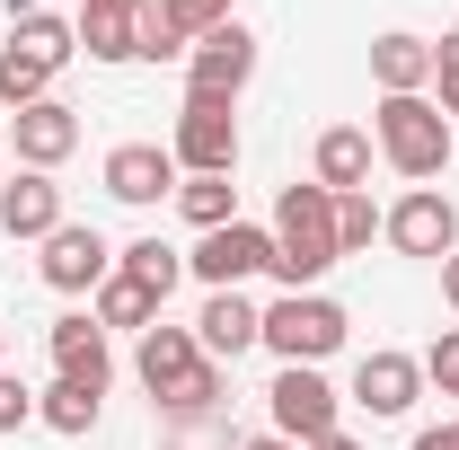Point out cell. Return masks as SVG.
I'll use <instances>...</instances> for the list:
<instances>
[{"mask_svg":"<svg viewBox=\"0 0 459 450\" xmlns=\"http://www.w3.org/2000/svg\"><path fill=\"white\" fill-rule=\"evenodd\" d=\"M371 151H380L406 186H433V177L451 169V151H459V124L433 107V98H380V107H371Z\"/></svg>","mask_w":459,"mask_h":450,"instance_id":"7a4b0ae2","label":"cell"},{"mask_svg":"<svg viewBox=\"0 0 459 450\" xmlns=\"http://www.w3.org/2000/svg\"><path fill=\"white\" fill-rule=\"evenodd\" d=\"M9 18H18V36L9 45H27V54H45L62 71V62L80 54V36H71V18H54V9H36V0H9Z\"/></svg>","mask_w":459,"mask_h":450,"instance_id":"7402d4cb","label":"cell"},{"mask_svg":"<svg viewBox=\"0 0 459 450\" xmlns=\"http://www.w3.org/2000/svg\"><path fill=\"white\" fill-rule=\"evenodd\" d=\"M195 344H204V362H238L247 344H265V309L247 291H212L204 318H195Z\"/></svg>","mask_w":459,"mask_h":450,"instance_id":"e0dca14e","label":"cell"},{"mask_svg":"<svg viewBox=\"0 0 459 450\" xmlns=\"http://www.w3.org/2000/svg\"><path fill=\"white\" fill-rule=\"evenodd\" d=\"M247 450H300V442H283V433H256V442H247Z\"/></svg>","mask_w":459,"mask_h":450,"instance_id":"836d02e7","label":"cell"},{"mask_svg":"<svg viewBox=\"0 0 459 450\" xmlns=\"http://www.w3.org/2000/svg\"><path fill=\"white\" fill-rule=\"evenodd\" d=\"M344 336H353V318H344V300H327V291H283L265 309V353L274 362H327Z\"/></svg>","mask_w":459,"mask_h":450,"instance_id":"277c9868","label":"cell"},{"mask_svg":"<svg viewBox=\"0 0 459 450\" xmlns=\"http://www.w3.org/2000/svg\"><path fill=\"white\" fill-rule=\"evenodd\" d=\"M415 397H424V362H415V353L380 344V353H362V362H353V406H362L371 424H398Z\"/></svg>","mask_w":459,"mask_h":450,"instance_id":"30bf717a","label":"cell"},{"mask_svg":"<svg viewBox=\"0 0 459 450\" xmlns=\"http://www.w3.org/2000/svg\"><path fill=\"white\" fill-rule=\"evenodd\" d=\"M169 160L186 177H230L238 169V115H230V98H186V107H177Z\"/></svg>","mask_w":459,"mask_h":450,"instance_id":"8992f818","label":"cell"},{"mask_svg":"<svg viewBox=\"0 0 459 450\" xmlns=\"http://www.w3.org/2000/svg\"><path fill=\"white\" fill-rule=\"evenodd\" d=\"M169 18L186 27V36H212V27H230V18H238V0H169Z\"/></svg>","mask_w":459,"mask_h":450,"instance_id":"f1b7e54d","label":"cell"},{"mask_svg":"<svg viewBox=\"0 0 459 450\" xmlns=\"http://www.w3.org/2000/svg\"><path fill=\"white\" fill-rule=\"evenodd\" d=\"M265 415H274V433L283 442H327L336 433V389H327V371L318 362H283L274 371V389H265Z\"/></svg>","mask_w":459,"mask_h":450,"instance_id":"52a82bcc","label":"cell"},{"mask_svg":"<svg viewBox=\"0 0 459 450\" xmlns=\"http://www.w3.org/2000/svg\"><path fill=\"white\" fill-rule=\"evenodd\" d=\"M344 265L336 247V195L309 177V186H283L274 195V265L265 274L283 282V291H318V282Z\"/></svg>","mask_w":459,"mask_h":450,"instance_id":"6da1fadb","label":"cell"},{"mask_svg":"<svg viewBox=\"0 0 459 450\" xmlns=\"http://www.w3.org/2000/svg\"><path fill=\"white\" fill-rule=\"evenodd\" d=\"M371 80H380V98H433V36H371Z\"/></svg>","mask_w":459,"mask_h":450,"instance_id":"ac0fdd59","label":"cell"},{"mask_svg":"<svg viewBox=\"0 0 459 450\" xmlns=\"http://www.w3.org/2000/svg\"><path fill=\"white\" fill-rule=\"evenodd\" d=\"M45 344H54V380H80V389H98V397H107V380H115V353H107V327H98L89 309L54 318V327H45Z\"/></svg>","mask_w":459,"mask_h":450,"instance_id":"4fadbf2b","label":"cell"},{"mask_svg":"<svg viewBox=\"0 0 459 450\" xmlns=\"http://www.w3.org/2000/svg\"><path fill=\"white\" fill-rule=\"evenodd\" d=\"M177 212L195 229H230L238 221V186H230V177H186V186H177Z\"/></svg>","mask_w":459,"mask_h":450,"instance_id":"d4e9b609","label":"cell"},{"mask_svg":"<svg viewBox=\"0 0 459 450\" xmlns=\"http://www.w3.org/2000/svg\"><path fill=\"white\" fill-rule=\"evenodd\" d=\"M0 229H9V238H36V247H45V238L62 229V186H54L45 169L0 177Z\"/></svg>","mask_w":459,"mask_h":450,"instance_id":"2e32d148","label":"cell"},{"mask_svg":"<svg viewBox=\"0 0 459 450\" xmlns=\"http://www.w3.org/2000/svg\"><path fill=\"white\" fill-rule=\"evenodd\" d=\"M115 274H124V282H142V291L169 309V291L186 282V256H177L169 238H133V247H115Z\"/></svg>","mask_w":459,"mask_h":450,"instance_id":"ffe728a7","label":"cell"},{"mask_svg":"<svg viewBox=\"0 0 459 450\" xmlns=\"http://www.w3.org/2000/svg\"><path fill=\"white\" fill-rule=\"evenodd\" d=\"M89 318H98L107 336H151V327H160V300H151L142 282L107 274V282H98V309H89Z\"/></svg>","mask_w":459,"mask_h":450,"instance_id":"44dd1931","label":"cell"},{"mask_svg":"<svg viewBox=\"0 0 459 450\" xmlns=\"http://www.w3.org/2000/svg\"><path fill=\"white\" fill-rule=\"evenodd\" d=\"M433 89H442L433 107H459V27L442 36V45H433Z\"/></svg>","mask_w":459,"mask_h":450,"instance_id":"4dcf8cb0","label":"cell"},{"mask_svg":"<svg viewBox=\"0 0 459 450\" xmlns=\"http://www.w3.org/2000/svg\"><path fill=\"white\" fill-rule=\"evenodd\" d=\"M406 450H459V424H424V433H415Z\"/></svg>","mask_w":459,"mask_h":450,"instance_id":"1f68e13d","label":"cell"},{"mask_svg":"<svg viewBox=\"0 0 459 450\" xmlns=\"http://www.w3.org/2000/svg\"><path fill=\"white\" fill-rule=\"evenodd\" d=\"M0 371H9V327H0Z\"/></svg>","mask_w":459,"mask_h":450,"instance_id":"d590c367","label":"cell"},{"mask_svg":"<svg viewBox=\"0 0 459 450\" xmlns=\"http://www.w3.org/2000/svg\"><path fill=\"white\" fill-rule=\"evenodd\" d=\"M380 238V212H371V195H336V247L344 256H362Z\"/></svg>","mask_w":459,"mask_h":450,"instance_id":"4316f807","label":"cell"},{"mask_svg":"<svg viewBox=\"0 0 459 450\" xmlns=\"http://www.w3.org/2000/svg\"><path fill=\"white\" fill-rule=\"evenodd\" d=\"M98 406H107L98 389H80V380H54V389L36 397V424H45V433H62V442H80V433L98 424Z\"/></svg>","mask_w":459,"mask_h":450,"instance_id":"603a6c76","label":"cell"},{"mask_svg":"<svg viewBox=\"0 0 459 450\" xmlns=\"http://www.w3.org/2000/svg\"><path fill=\"white\" fill-rule=\"evenodd\" d=\"M133 371H142V389L160 397L169 415H212V397H221V362H204L195 327H169V318L142 336Z\"/></svg>","mask_w":459,"mask_h":450,"instance_id":"3957f363","label":"cell"},{"mask_svg":"<svg viewBox=\"0 0 459 450\" xmlns=\"http://www.w3.org/2000/svg\"><path fill=\"white\" fill-rule=\"evenodd\" d=\"M151 9V0H142ZM142 9L133 0H80L71 9V36L89 62H142Z\"/></svg>","mask_w":459,"mask_h":450,"instance_id":"5bb4252c","label":"cell"},{"mask_svg":"<svg viewBox=\"0 0 459 450\" xmlns=\"http://www.w3.org/2000/svg\"><path fill=\"white\" fill-rule=\"evenodd\" d=\"M36 98H54V62L27 54V45H0V107H36Z\"/></svg>","mask_w":459,"mask_h":450,"instance_id":"cb8c5ba5","label":"cell"},{"mask_svg":"<svg viewBox=\"0 0 459 450\" xmlns=\"http://www.w3.org/2000/svg\"><path fill=\"white\" fill-rule=\"evenodd\" d=\"M380 238H389L398 256H424V265H442V256H459V203L442 195V186H406L398 203L380 212Z\"/></svg>","mask_w":459,"mask_h":450,"instance_id":"5b68a950","label":"cell"},{"mask_svg":"<svg viewBox=\"0 0 459 450\" xmlns=\"http://www.w3.org/2000/svg\"><path fill=\"white\" fill-rule=\"evenodd\" d=\"M371 160H380V151H371L362 124H327L318 151H309V177H318L327 195H362V186H371Z\"/></svg>","mask_w":459,"mask_h":450,"instance_id":"d6986e66","label":"cell"},{"mask_svg":"<svg viewBox=\"0 0 459 450\" xmlns=\"http://www.w3.org/2000/svg\"><path fill=\"white\" fill-rule=\"evenodd\" d=\"M36 274L54 282L62 300H80V291H98V282L115 274V247H107L89 221H62L54 238H45V256H36Z\"/></svg>","mask_w":459,"mask_h":450,"instance_id":"8fae6325","label":"cell"},{"mask_svg":"<svg viewBox=\"0 0 459 450\" xmlns=\"http://www.w3.org/2000/svg\"><path fill=\"white\" fill-rule=\"evenodd\" d=\"M424 380H433L442 397H459V327H442V336H433V353H424Z\"/></svg>","mask_w":459,"mask_h":450,"instance_id":"f546056e","label":"cell"},{"mask_svg":"<svg viewBox=\"0 0 459 450\" xmlns=\"http://www.w3.org/2000/svg\"><path fill=\"white\" fill-rule=\"evenodd\" d=\"M256 80V36L230 18L212 36H195V54H186V98H230L238 107V89Z\"/></svg>","mask_w":459,"mask_h":450,"instance_id":"9c48e42d","label":"cell"},{"mask_svg":"<svg viewBox=\"0 0 459 450\" xmlns=\"http://www.w3.org/2000/svg\"><path fill=\"white\" fill-rule=\"evenodd\" d=\"M27 424H36V389H27L18 371H0V442H9V433H27Z\"/></svg>","mask_w":459,"mask_h":450,"instance_id":"83f0119b","label":"cell"},{"mask_svg":"<svg viewBox=\"0 0 459 450\" xmlns=\"http://www.w3.org/2000/svg\"><path fill=\"white\" fill-rule=\"evenodd\" d=\"M177 186H186V169H177L160 142H115V151H107V195H115V203L151 212V203H169Z\"/></svg>","mask_w":459,"mask_h":450,"instance_id":"7c38bea8","label":"cell"},{"mask_svg":"<svg viewBox=\"0 0 459 450\" xmlns=\"http://www.w3.org/2000/svg\"><path fill=\"white\" fill-rule=\"evenodd\" d=\"M309 450H362V442H353V433H327V442H309Z\"/></svg>","mask_w":459,"mask_h":450,"instance_id":"e575fe53","label":"cell"},{"mask_svg":"<svg viewBox=\"0 0 459 450\" xmlns=\"http://www.w3.org/2000/svg\"><path fill=\"white\" fill-rule=\"evenodd\" d=\"M9 142H18V160H27V169H45V177H54L62 160L80 151V115L62 107V98H36V107H18V115H9Z\"/></svg>","mask_w":459,"mask_h":450,"instance_id":"9a60e30c","label":"cell"},{"mask_svg":"<svg viewBox=\"0 0 459 450\" xmlns=\"http://www.w3.org/2000/svg\"><path fill=\"white\" fill-rule=\"evenodd\" d=\"M71 9H80V0H71Z\"/></svg>","mask_w":459,"mask_h":450,"instance_id":"74e56055","label":"cell"},{"mask_svg":"<svg viewBox=\"0 0 459 450\" xmlns=\"http://www.w3.org/2000/svg\"><path fill=\"white\" fill-rule=\"evenodd\" d=\"M186 54H195V36L169 18V0H151L142 9V62H186Z\"/></svg>","mask_w":459,"mask_h":450,"instance_id":"484cf974","label":"cell"},{"mask_svg":"<svg viewBox=\"0 0 459 450\" xmlns=\"http://www.w3.org/2000/svg\"><path fill=\"white\" fill-rule=\"evenodd\" d=\"M442 115H459V107H442Z\"/></svg>","mask_w":459,"mask_h":450,"instance_id":"8d00e7d4","label":"cell"},{"mask_svg":"<svg viewBox=\"0 0 459 450\" xmlns=\"http://www.w3.org/2000/svg\"><path fill=\"white\" fill-rule=\"evenodd\" d=\"M265 265H274V229H256V221L204 229V238H195V256H186V274L204 282V291H238V282L265 274Z\"/></svg>","mask_w":459,"mask_h":450,"instance_id":"ba28073f","label":"cell"},{"mask_svg":"<svg viewBox=\"0 0 459 450\" xmlns=\"http://www.w3.org/2000/svg\"><path fill=\"white\" fill-rule=\"evenodd\" d=\"M442 300L459 309V256H442Z\"/></svg>","mask_w":459,"mask_h":450,"instance_id":"d6a6232c","label":"cell"}]
</instances>
